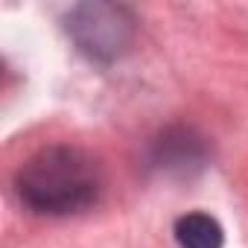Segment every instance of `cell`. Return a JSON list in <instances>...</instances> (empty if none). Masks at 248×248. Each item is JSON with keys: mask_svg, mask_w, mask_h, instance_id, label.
Masks as SVG:
<instances>
[{"mask_svg": "<svg viewBox=\"0 0 248 248\" xmlns=\"http://www.w3.org/2000/svg\"><path fill=\"white\" fill-rule=\"evenodd\" d=\"M15 187L32 213L70 216L99 202L102 170L85 149L56 143L27 158V164L18 170Z\"/></svg>", "mask_w": 248, "mask_h": 248, "instance_id": "6da1fadb", "label": "cell"}, {"mask_svg": "<svg viewBox=\"0 0 248 248\" xmlns=\"http://www.w3.org/2000/svg\"><path fill=\"white\" fill-rule=\"evenodd\" d=\"M67 32L91 59H117L132 41V18L123 6L82 3L67 12Z\"/></svg>", "mask_w": 248, "mask_h": 248, "instance_id": "7a4b0ae2", "label": "cell"}, {"mask_svg": "<svg viewBox=\"0 0 248 248\" xmlns=\"http://www.w3.org/2000/svg\"><path fill=\"white\" fill-rule=\"evenodd\" d=\"M175 242L181 248H222L225 231L210 213H184L175 222Z\"/></svg>", "mask_w": 248, "mask_h": 248, "instance_id": "3957f363", "label": "cell"}]
</instances>
